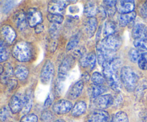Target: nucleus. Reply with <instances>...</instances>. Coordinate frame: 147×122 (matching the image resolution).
I'll use <instances>...</instances> for the list:
<instances>
[{
    "label": "nucleus",
    "mask_w": 147,
    "mask_h": 122,
    "mask_svg": "<svg viewBox=\"0 0 147 122\" xmlns=\"http://www.w3.org/2000/svg\"><path fill=\"white\" fill-rule=\"evenodd\" d=\"M109 114L104 110H95L88 115L87 122H108Z\"/></svg>",
    "instance_id": "9b49d317"
},
{
    "label": "nucleus",
    "mask_w": 147,
    "mask_h": 122,
    "mask_svg": "<svg viewBox=\"0 0 147 122\" xmlns=\"http://www.w3.org/2000/svg\"><path fill=\"white\" fill-rule=\"evenodd\" d=\"M55 73L54 65L50 60H47L43 65L40 73V80L43 84H48L53 79Z\"/></svg>",
    "instance_id": "39448f33"
},
{
    "label": "nucleus",
    "mask_w": 147,
    "mask_h": 122,
    "mask_svg": "<svg viewBox=\"0 0 147 122\" xmlns=\"http://www.w3.org/2000/svg\"><path fill=\"white\" fill-rule=\"evenodd\" d=\"M75 57L73 55H68L62 61L58 68L57 79L61 81H65L69 71L75 65Z\"/></svg>",
    "instance_id": "20e7f679"
},
{
    "label": "nucleus",
    "mask_w": 147,
    "mask_h": 122,
    "mask_svg": "<svg viewBox=\"0 0 147 122\" xmlns=\"http://www.w3.org/2000/svg\"><path fill=\"white\" fill-rule=\"evenodd\" d=\"M136 17V13L135 11L129 14H120L119 17V24L122 27H126L131 22H133Z\"/></svg>",
    "instance_id": "5701e85b"
},
{
    "label": "nucleus",
    "mask_w": 147,
    "mask_h": 122,
    "mask_svg": "<svg viewBox=\"0 0 147 122\" xmlns=\"http://www.w3.org/2000/svg\"><path fill=\"white\" fill-rule=\"evenodd\" d=\"M116 11L121 14H129L133 12L135 8V2L133 0H126V1H118L116 5Z\"/></svg>",
    "instance_id": "f8f14e48"
},
{
    "label": "nucleus",
    "mask_w": 147,
    "mask_h": 122,
    "mask_svg": "<svg viewBox=\"0 0 147 122\" xmlns=\"http://www.w3.org/2000/svg\"><path fill=\"white\" fill-rule=\"evenodd\" d=\"M13 57L19 62L27 63L34 56V48L30 43L21 41L14 44L11 50Z\"/></svg>",
    "instance_id": "f257e3e1"
},
{
    "label": "nucleus",
    "mask_w": 147,
    "mask_h": 122,
    "mask_svg": "<svg viewBox=\"0 0 147 122\" xmlns=\"http://www.w3.org/2000/svg\"><path fill=\"white\" fill-rule=\"evenodd\" d=\"M69 1H51L48 4V11L51 14H61L65 10V7L67 6Z\"/></svg>",
    "instance_id": "2eb2a0df"
},
{
    "label": "nucleus",
    "mask_w": 147,
    "mask_h": 122,
    "mask_svg": "<svg viewBox=\"0 0 147 122\" xmlns=\"http://www.w3.org/2000/svg\"><path fill=\"white\" fill-rule=\"evenodd\" d=\"M139 11L140 15L144 18L147 17V1L141 4L139 7Z\"/></svg>",
    "instance_id": "a19ab883"
},
{
    "label": "nucleus",
    "mask_w": 147,
    "mask_h": 122,
    "mask_svg": "<svg viewBox=\"0 0 147 122\" xmlns=\"http://www.w3.org/2000/svg\"><path fill=\"white\" fill-rule=\"evenodd\" d=\"M135 47L140 50H147V38L136 39L134 41Z\"/></svg>",
    "instance_id": "c9c22d12"
},
{
    "label": "nucleus",
    "mask_w": 147,
    "mask_h": 122,
    "mask_svg": "<svg viewBox=\"0 0 147 122\" xmlns=\"http://www.w3.org/2000/svg\"><path fill=\"white\" fill-rule=\"evenodd\" d=\"M53 122H65V121L63 119H57V120L54 121H53Z\"/></svg>",
    "instance_id": "603ef678"
},
{
    "label": "nucleus",
    "mask_w": 147,
    "mask_h": 122,
    "mask_svg": "<svg viewBox=\"0 0 147 122\" xmlns=\"http://www.w3.org/2000/svg\"><path fill=\"white\" fill-rule=\"evenodd\" d=\"M79 41H80V36H79V34H76L73 35L70 38V40H69L67 45H66V50L70 51V50H72L76 48L78 44Z\"/></svg>",
    "instance_id": "7c9ffc66"
},
{
    "label": "nucleus",
    "mask_w": 147,
    "mask_h": 122,
    "mask_svg": "<svg viewBox=\"0 0 147 122\" xmlns=\"http://www.w3.org/2000/svg\"><path fill=\"white\" fill-rule=\"evenodd\" d=\"M63 82L64 81H61L59 79H57V80H56V83L55 84V90L57 94L60 95L63 92Z\"/></svg>",
    "instance_id": "79ce46f5"
},
{
    "label": "nucleus",
    "mask_w": 147,
    "mask_h": 122,
    "mask_svg": "<svg viewBox=\"0 0 147 122\" xmlns=\"http://www.w3.org/2000/svg\"><path fill=\"white\" fill-rule=\"evenodd\" d=\"M38 121V117L37 115L34 113H30V114L24 115L20 119V122H37Z\"/></svg>",
    "instance_id": "ea45409f"
},
{
    "label": "nucleus",
    "mask_w": 147,
    "mask_h": 122,
    "mask_svg": "<svg viewBox=\"0 0 147 122\" xmlns=\"http://www.w3.org/2000/svg\"><path fill=\"white\" fill-rule=\"evenodd\" d=\"M117 1H103V4L105 6H109V7H116Z\"/></svg>",
    "instance_id": "8fccbe9b"
},
{
    "label": "nucleus",
    "mask_w": 147,
    "mask_h": 122,
    "mask_svg": "<svg viewBox=\"0 0 147 122\" xmlns=\"http://www.w3.org/2000/svg\"><path fill=\"white\" fill-rule=\"evenodd\" d=\"M141 51H142V50H138V49L136 48L131 49L129 52V60H130L131 62H133V63L138 62L141 55L142 54V53H141Z\"/></svg>",
    "instance_id": "f704fd0d"
},
{
    "label": "nucleus",
    "mask_w": 147,
    "mask_h": 122,
    "mask_svg": "<svg viewBox=\"0 0 147 122\" xmlns=\"http://www.w3.org/2000/svg\"><path fill=\"white\" fill-rule=\"evenodd\" d=\"M24 95L20 93H17L11 96L9 103V107L11 113H17L22 111L24 106Z\"/></svg>",
    "instance_id": "6e6552de"
},
{
    "label": "nucleus",
    "mask_w": 147,
    "mask_h": 122,
    "mask_svg": "<svg viewBox=\"0 0 147 122\" xmlns=\"http://www.w3.org/2000/svg\"><path fill=\"white\" fill-rule=\"evenodd\" d=\"M121 82L126 90L132 92L136 89L139 81V76L136 72L129 66H124L121 69Z\"/></svg>",
    "instance_id": "f03ea898"
},
{
    "label": "nucleus",
    "mask_w": 147,
    "mask_h": 122,
    "mask_svg": "<svg viewBox=\"0 0 147 122\" xmlns=\"http://www.w3.org/2000/svg\"><path fill=\"white\" fill-rule=\"evenodd\" d=\"M47 47H48V50L50 52H54L57 47V43L56 42V40L51 38V40L47 44Z\"/></svg>",
    "instance_id": "a18cd8bd"
},
{
    "label": "nucleus",
    "mask_w": 147,
    "mask_h": 122,
    "mask_svg": "<svg viewBox=\"0 0 147 122\" xmlns=\"http://www.w3.org/2000/svg\"><path fill=\"white\" fill-rule=\"evenodd\" d=\"M17 84H18V83H17V80H15L14 78H11L7 83V88H8V90L9 91H11V90L16 88V87L17 86Z\"/></svg>",
    "instance_id": "c03bdc74"
},
{
    "label": "nucleus",
    "mask_w": 147,
    "mask_h": 122,
    "mask_svg": "<svg viewBox=\"0 0 147 122\" xmlns=\"http://www.w3.org/2000/svg\"><path fill=\"white\" fill-rule=\"evenodd\" d=\"M49 32H50V37L52 39L56 40L60 34V27L57 24H52L49 28Z\"/></svg>",
    "instance_id": "e433bc0d"
},
{
    "label": "nucleus",
    "mask_w": 147,
    "mask_h": 122,
    "mask_svg": "<svg viewBox=\"0 0 147 122\" xmlns=\"http://www.w3.org/2000/svg\"><path fill=\"white\" fill-rule=\"evenodd\" d=\"M27 24L30 27H35L38 24H42V15L40 10L35 8H32L27 13Z\"/></svg>",
    "instance_id": "1a4fd4ad"
},
{
    "label": "nucleus",
    "mask_w": 147,
    "mask_h": 122,
    "mask_svg": "<svg viewBox=\"0 0 147 122\" xmlns=\"http://www.w3.org/2000/svg\"><path fill=\"white\" fill-rule=\"evenodd\" d=\"M4 67V70L0 75V82L3 84H7V82L11 79V76L14 75L12 66L9 63H5Z\"/></svg>",
    "instance_id": "aec40b11"
},
{
    "label": "nucleus",
    "mask_w": 147,
    "mask_h": 122,
    "mask_svg": "<svg viewBox=\"0 0 147 122\" xmlns=\"http://www.w3.org/2000/svg\"><path fill=\"white\" fill-rule=\"evenodd\" d=\"M103 45L106 50L111 52H115L121 47L122 43L121 38L118 34H113L106 37L102 40Z\"/></svg>",
    "instance_id": "423d86ee"
},
{
    "label": "nucleus",
    "mask_w": 147,
    "mask_h": 122,
    "mask_svg": "<svg viewBox=\"0 0 147 122\" xmlns=\"http://www.w3.org/2000/svg\"><path fill=\"white\" fill-rule=\"evenodd\" d=\"M14 22L19 30L21 31L24 30L27 28V26L28 25L27 21V14L23 11H18L14 17Z\"/></svg>",
    "instance_id": "a211bd4d"
},
{
    "label": "nucleus",
    "mask_w": 147,
    "mask_h": 122,
    "mask_svg": "<svg viewBox=\"0 0 147 122\" xmlns=\"http://www.w3.org/2000/svg\"><path fill=\"white\" fill-rule=\"evenodd\" d=\"M89 79H90V75H89L87 73L83 74V75H82L81 80L83 82V83H84V82H87Z\"/></svg>",
    "instance_id": "3c124183"
},
{
    "label": "nucleus",
    "mask_w": 147,
    "mask_h": 122,
    "mask_svg": "<svg viewBox=\"0 0 147 122\" xmlns=\"http://www.w3.org/2000/svg\"><path fill=\"white\" fill-rule=\"evenodd\" d=\"M14 74L17 79L24 80L28 77L29 70L26 66L17 65L14 70Z\"/></svg>",
    "instance_id": "a878e982"
},
{
    "label": "nucleus",
    "mask_w": 147,
    "mask_h": 122,
    "mask_svg": "<svg viewBox=\"0 0 147 122\" xmlns=\"http://www.w3.org/2000/svg\"><path fill=\"white\" fill-rule=\"evenodd\" d=\"M98 13L100 14V15L99 16H100L101 19H105L106 18V15H107V13H106V9H104V7H99V8L98 9Z\"/></svg>",
    "instance_id": "de8ad7c7"
},
{
    "label": "nucleus",
    "mask_w": 147,
    "mask_h": 122,
    "mask_svg": "<svg viewBox=\"0 0 147 122\" xmlns=\"http://www.w3.org/2000/svg\"><path fill=\"white\" fill-rule=\"evenodd\" d=\"M98 22L95 17L88 18L85 25V32L88 37H92L94 35L96 30H97Z\"/></svg>",
    "instance_id": "6ab92c4d"
},
{
    "label": "nucleus",
    "mask_w": 147,
    "mask_h": 122,
    "mask_svg": "<svg viewBox=\"0 0 147 122\" xmlns=\"http://www.w3.org/2000/svg\"><path fill=\"white\" fill-rule=\"evenodd\" d=\"M47 20L50 22H51L52 24H60L64 20V17L62 14H51V13H49L47 14Z\"/></svg>",
    "instance_id": "2f4dec72"
},
{
    "label": "nucleus",
    "mask_w": 147,
    "mask_h": 122,
    "mask_svg": "<svg viewBox=\"0 0 147 122\" xmlns=\"http://www.w3.org/2000/svg\"><path fill=\"white\" fill-rule=\"evenodd\" d=\"M87 110V104L83 100H80L76 103L71 110L72 115L75 117H78L86 113Z\"/></svg>",
    "instance_id": "4be33fe9"
},
{
    "label": "nucleus",
    "mask_w": 147,
    "mask_h": 122,
    "mask_svg": "<svg viewBox=\"0 0 147 122\" xmlns=\"http://www.w3.org/2000/svg\"><path fill=\"white\" fill-rule=\"evenodd\" d=\"M116 30V25L113 22L107 21L105 22L103 25V30H102V36L104 38L109 37V36L113 34Z\"/></svg>",
    "instance_id": "b1692460"
},
{
    "label": "nucleus",
    "mask_w": 147,
    "mask_h": 122,
    "mask_svg": "<svg viewBox=\"0 0 147 122\" xmlns=\"http://www.w3.org/2000/svg\"><path fill=\"white\" fill-rule=\"evenodd\" d=\"M53 95L49 94L48 96H47V98L45 99V103H44L45 107V108L50 107V106L52 105V103H53Z\"/></svg>",
    "instance_id": "49530a36"
},
{
    "label": "nucleus",
    "mask_w": 147,
    "mask_h": 122,
    "mask_svg": "<svg viewBox=\"0 0 147 122\" xmlns=\"http://www.w3.org/2000/svg\"><path fill=\"white\" fill-rule=\"evenodd\" d=\"M32 106V94L31 92H27L24 96V106L22 110V113L24 115L28 114Z\"/></svg>",
    "instance_id": "bb28decb"
},
{
    "label": "nucleus",
    "mask_w": 147,
    "mask_h": 122,
    "mask_svg": "<svg viewBox=\"0 0 147 122\" xmlns=\"http://www.w3.org/2000/svg\"><path fill=\"white\" fill-rule=\"evenodd\" d=\"M98 7L95 2L93 1H89L86 4L84 8V14L86 17L88 18L94 17L98 13Z\"/></svg>",
    "instance_id": "393cba45"
},
{
    "label": "nucleus",
    "mask_w": 147,
    "mask_h": 122,
    "mask_svg": "<svg viewBox=\"0 0 147 122\" xmlns=\"http://www.w3.org/2000/svg\"><path fill=\"white\" fill-rule=\"evenodd\" d=\"M83 87H84V83L81 80L75 83L70 88L68 92H67V98L69 99H71V100L78 98L82 93Z\"/></svg>",
    "instance_id": "dca6fc26"
},
{
    "label": "nucleus",
    "mask_w": 147,
    "mask_h": 122,
    "mask_svg": "<svg viewBox=\"0 0 147 122\" xmlns=\"http://www.w3.org/2000/svg\"><path fill=\"white\" fill-rule=\"evenodd\" d=\"M11 110L9 107L4 106L0 109V121L1 122H5L9 120L11 116Z\"/></svg>",
    "instance_id": "72a5a7b5"
},
{
    "label": "nucleus",
    "mask_w": 147,
    "mask_h": 122,
    "mask_svg": "<svg viewBox=\"0 0 147 122\" xmlns=\"http://www.w3.org/2000/svg\"><path fill=\"white\" fill-rule=\"evenodd\" d=\"M137 63L139 68L143 70H147V53H142Z\"/></svg>",
    "instance_id": "4c0bfd02"
},
{
    "label": "nucleus",
    "mask_w": 147,
    "mask_h": 122,
    "mask_svg": "<svg viewBox=\"0 0 147 122\" xmlns=\"http://www.w3.org/2000/svg\"><path fill=\"white\" fill-rule=\"evenodd\" d=\"M73 104L68 100H65V99H61L57 101H56L54 104L53 105V111L55 113L59 115L65 114L68 113L73 109Z\"/></svg>",
    "instance_id": "9d476101"
},
{
    "label": "nucleus",
    "mask_w": 147,
    "mask_h": 122,
    "mask_svg": "<svg viewBox=\"0 0 147 122\" xmlns=\"http://www.w3.org/2000/svg\"><path fill=\"white\" fill-rule=\"evenodd\" d=\"M96 60H97V56L92 52L85 55L81 58H80L79 63L83 67H88L90 70H92L96 66Z\"/></svg>",
    "instance_id": "4468645a"
},
{
    "label": "nucleus",
    "mask_w": 147,
    "mask_h": 122,
    "mask_svg": "<svg viewBox=\"0 0 147 122\" xmlns=\"http://www.w3.org/2000/svg\"><path fill=\"white\" fill-rule=\"evenodd\" d=\"M90 79H91V81L93 82V84L96 85H103L106 80L103 75H102L99 72H94L92 74Z\"/></svg>",
    "instance_id": "473e14b6"
},
{
    "label": "nucleus",
    "mask_w": 147,
    "mask_h": 122,
    "mask_svg": "<svg viewBox=\"0 0 147 122\" xmlns=\"http://www.w3.org/2000/svg\"><path fill=\"white\" fill-rule=\"evenodd\" d=\"M132 36L134 40L147 38V27L144 24L137 23L135 24L132 30Z\"/></svg>",
    "instance_id": "f3484780"
},
{
    "label": "nucleus",
    "mask_w": 147,
    "mask_h": 122,
    "mask_svg": "<svg viewBox=\"0 0 147 122\" xmlns=\"http://www.w3.org/2000/svg\"><path fill=\"white\" fill-rule=\"evenodd\" d=\"M144 122H147V115H146V116H144Z\"/></svg>",
    "instance_id": "5fc2aeb1"
},
{
    "label": "nucleus",
    "mask_w": 147,
    "mask_h": 122,
    "mask_svg": "<svg viewBox=\"0 0 147 122\" xmlns=\"http://www.w3.org/2000/svg\"><path fill=\"white\" fill-rule=\"evenodd\" d=\"M15 6L14 1H0V11L3 13H7Z\"/></svg>",
    "instance_id": "c756f323"
},
{
    "label": "nucleus",
    "mask_w": 147,
    "mask_h": 122,
    "mask_svg": "<svg viewBox=\"0 0 147 122\" xmlns=\"http://www.w3.org/2000/svg\"><path fill=\"white\" fill-rule=\"evenodd\" d=\"M129 117L126 112L118 111L112 116L109 122H129Z\"/></svg>",
    "instance_id": "c85d7f7f"
},
{
    "label": "nucleus",
    "mask_w": 147,
    "mask_h": 122,
    "mask_svg": "<svg viewBox=\"0 0 147 122\" xmlns=\"http://www.w3.org/2000/svg\"><path fill=\"white\" fill-rule=\"evenodd\" d=\"M106 91V88L103 85L92 84L88 88V94L91 98L94 99L98 97Z\"/></svg>",
    "instance_id": "412c9836"
},
{
    "label": "nucleus",
    "mask_w": 147,
    "mask_h": 122,
    "mask_svg": "<svg viewBox=\"0 0 147 122\" xmlns=\"http://www.w3.org/2000/svg\"><path fill=\"white\" fill-rule=\"evenodd\" d=\"M103 75L109 86L115 91H119L121 88V82L119 80L117 73L111 66L109 62L103 63L102 65Z\"/></svg>",
    "instance_id": "7ed1b4c3"
},
{
    "label": "nucleus",
    "mask_w": 147,
    "mask_h": 122,
    "mask_svg": "<svg viewBox=\"0 0 147 122\" xmlns=\"http://www.w3.org/2000/svg\"><path fill=\"white\" fill-rule=\"evenodd\" d=\"M86 52V49L84 47H80V48H78L75 50L74 53H73L74 55L73 56L74 57H80V58H81L83 56H84L85 55H86L85 54Z\"/></svg>",
    "instance_id": "37998d69"
},
{
    "label": "nucleus",
    "mask_w": 147,
    "mask_h": 122,
    "mask_svg": "<svg viewBox=\"0 0 147 122\" xmlns=\"http://www.w3.org/2000/svg\"><path fill=\"white\" fill-rule=\"evenodd\" d=\"M114 103L113 97L110 94L103 95L93 99V104L96 110H103L110 107Z\"/></svg>",
    "instance_id": "0eeeda50"
},
{
    "label": "nucleus",
    "mask_w": 147,
    "mask_h": 122,
    "mask_svg": "<svg viewBox=\"0 0 147 122\" xmlns=\"http://www.w3.org/2000/svg\"><path fill=\"white\" fill-rule=\"evenodd\" d=\"M3 70H4V67H3L2 65H0V75L2 73Z\"/></svg>",
    "instance_id": "864d4df0"
},
{
    "label": "nucleus",
    "mask_w": 147,
    "mask_h": 122,
    "mask_svg": "<svg viewBox=\"0 0 147 122\" xmlns=\"http://www.w3.org/2000/svg\"><path fill=\"white\" fill-rule=\"evenodd\" d=\"M43 30H44V26H43V24H38V25H37L35 27H34V32H35L37 34L42 32Z\"/></svg>",
    "instance_id": "09e8293b"
},
{
    "label": "nucleus",
    "mask_w": 147,
    "mask_h": 122,
    "mask_svg": "<svg viewBox=\"0 0 147 122\" xmlns=\"http://www.w3.org/2000/svg\"><path fill=\"white\" fill-rule=\"evenodd\" d=\"M9 55L8 47L7 43L0 40V63L6 61Z\"/></svg>",
    "instance_id": "cd10ccee"
},
{
    "label": "nucleus",
    "mask_w": 147,
    "mask_h": 122,
    "mask_svg": "<svg viewBox=\"0 0 147 122\" xmlns=\"http://www.w3.org/2000/svg\"><path fill=\"white\" fill-rule=\"evenodd\" d=\"M0 32H1V36H2L5 42L7 44H12L15 40L16 37H17V33H16L14 28L10 25H7V24L4 25L1 27Z\"/></svg>",
    "instance_id": "ddd939ff"
},
{
    "label": "nucleus",
    "mask_w": 147,
    "mask_h": 122,
    "mask_svg": "<svg viewBox=\"0 0 147 122\" xmlns=\"http://www.w3.org/2000/svg\"><path fill=\"white\" fill-rule=\"evenodd\" d=\"M54 119V115L50 111H44L41 113L40 116V119L42 122H51Z\"/></svg>",
    "instance_id": "58836bf2"
}]
</instances>
